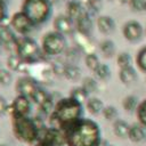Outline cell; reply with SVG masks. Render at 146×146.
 <instances>
[{"mask_svg": "<svg viewBox=\"0 0 146 146\" xmlns=\"http://www.w3.org/2000/svg\"><path fill=\"white\" fill-rule=\"evenodd\" d=\"M64 133L67 146H98L102 140L98 124L89 119L78 120Z\"/></svg>", "mask_w": 146, "mask_h": 146, "instance_id": "obj_1", "label": "cell"}, {"mask_svg": "<svg viewBox=\"0 0 146 146\" xmlns=\"http://www.w3.org/2000/svg\"><path fill=\"white\" fill-rule=\"evenodd\" d=\"M82 104L75 99L67 97L58 100L55 105L54 112L50 115L54 128H58L65 131L70 125L81 119Z\"/></svg>", "mask_w": 146, "mask_h": 146, "instance_id": "obj_2", "label": "cell"}, {"mask_svg": "<svg viewBox=\"0 0 146 146\" xmlns=\"http://www.w3.org/2000/svg\"><path fill=\"white\" fill-rule=\"evenodd\" d=\"M13 117V131L17 139L24 143H33L39 138L41 129L40 117L30 119L29 116H11Z\"/></svg>", "mask_w": 146, "mask_h": 146, "instance_id": "obj_3", "label": "cell"}, {"mask_svg": "<svg viewBox=\"0 0 146 146\" xmlns=\"http://www.w3.org/2000/svg\"><path fill=\"white\" fill-rule=\"evenodd\" d=\"M51 10L49 0H25L22 11L34 23L40 24L44 22Z\"/></svg>", "mask_w": 146, "mask_h": 146, "instance_id": "obj_4", "label": "cell"}, {"mask_svg": "<svg viewBox=\"0 0 146 146\" xmlns=\"http://www.w3.org/2000/svg\"><path fill=\"white\" fill-rule=\"evenodd\" d=\"M16 55L19 58L27 63H34L39 57V46L38 43L27 36L18 38L15 43Z\"/></svg>", "mask_w": 146, "mask_h": 146, "instance_id": "obj_5", "label": "cell"}, {"mask_svg": "<svg viewBox=\"0 0 146 146\" xmlns=\"http://www.w3.org/2000/svg\"><path fill=\"white\" fill-rule=\"evenodd\" d=\"M66 46L64 36L58 32H49L43 35L42 39V49L44 54L49 56L58 55L64 51Z\"/></svg>", "mask_w": 146, "mask_h": 146, "instance_id": "obj_6", "label": "cell"}, {"mask_svg": "<svg viewBox=\"0 0 146 146\" xmlns=\"http://www.w3.org/2000/svg\"><path fill=\"white\" fill-rule=\"evenodd\" d=\"M65 144L66 141L64 131L51 127L44 130V133L39 139L36 146H64Z\"/></svg>", "mask_w": 146, "mask_h": 146, "instance_id": "obj_7", "label": "cell"}, {"mask_svg": "<svg viewBox=\"0 0 146 146\" xmlns=\"http://www.w3.org/2000/svg\"><path fill=\"white\" fill-rule=\"evenodd\" d=\"M10 25L18 33L26 34V33H29L32 30L34 23L23 11H19V13H15L13 15L11 21H10Z\"/></svg>", "mask_w": 146, "mask_h": 146, "instance_id": "obj_8", "label": "cell"}, {"mask_svg": "<svg viewBox=\"0 0 146 146\" xmlns=\"http://www.w3.org/2000/svg\"><path fill=\"white\" fill-rule=\"evenodd\" d=\"M31 111V103L30 99L25 96H17L13 104L10 105V113L11 116H27Z\"/></svg>", "mask_w": 146, "mask_h": 146, "instance_id": "obj_9", "label": "cell"}, {"mask_svg": "<svg viewBox=\"0 0 146 146\" xmlns=\"http://www.w3.org/2000/svg\"><path fill=\"white\" fill-rule=\"evenodd\" d=\"M38 86L35 83V80L24 76L17 80L16 82V91L19 96H25L27 98H31L34 91L36 90Z\"/></svg>", "mask_w": 146, "mask_h": 146, "instance_id": "obj_10", "label": "cell"}, {"mask_svg": "<svg viewBox=\"0 0 146 146\" xmlns=\"http://www.w3.org/2000/svg\"><path fill=\"white\" fill-rule=\"evenodd\" d=\"M54 27L56 32L64 34H71L74 32V21L67 15H58L54 21Z\"/></svg>", "mask_w": 146, "mask_h": 146, "instance_id": "obj_11", "label": "cell"}, {"mask_svg": "<svg viewBox=\"0 0 146 146\" xmlns=\"http://www.w3.org/2000/svg\"><path fill=\"white\" fill-rule=\"evenodd\" d=\"M123 35L127 40L136 42L138 41L143 35V29L141 25L136 21H129L123 26Z\"/></svg>", "mask_w": 146, "mask_h": 146, "instance_id": "obj_12", "label": "cell"}, {"mask_svg": "<svg viewBox=\"0 0 146 146\" xmlns=\"http://www.w3.org/2000/svg\"><path fill=\"white\" fill-rule=\"evenodd\" d=\"M17 38L15 36L14 32L11 31V29L7 25H1L0 26V46L1 47H15Z\"/></svg>", "mask_w": 146, "mask_h": 146, "instance_id": "obj_13", "label": "cell"}, {"mask_svg": "<svg viewBox=\"0 0 146 146\" xmlns=\"http://www.w3.org/2000/svg\"><path fill=\"white\" fill-rule=\"evenodd\" d=\"M76 23V29H78V32L84 34V35H88L90 34L91 30H92V19H91V16L88 14V13H83L79 18L78 21L75 22Z\"/></svg>", "mask_w": 146, "mask_h": 146, "instance_id": "obj_14", "label": "cell"}, {"mask_svg": "<svg viewBox=\"0 0 146 146\" xmlns=\"http://www.w3.org/2000/svg\"><path fill=\"white\" fill-rule=\"evenodd\" d=\"M98 30L104 34H110L115 29V23L112 17L110 16H99L97 19Z\"/></svg>", "mask_w": 146, "mask_h": 146, "instance_id": "obj_15", "label": "cell"}, {"mask_svg": "<svg viewBox=\"0 0 146 146\" xmlns=\"http://www.w3.org/2000/svg\"><path fill=\"white\" fill-rule=\"evenodd\" d=\"M128 137L133 143H140L146 139V131L141 124H132L130 125Z\"/></svg>", "mask_w": 146, "mask_h": 146, "instance_id": "obj_16", "label": "cell"}, {"mask_svg": "<svg viewBox=\"0 0 146 146\" xmlns=\"http://www.w3.org/2000/svg\"><path fill=\"white\" fill-rule=\"evenodd\" d=\"M67 16L73 19V21H78V18L84 13V9H83V6L81 2L76 1V0H71L68 3H67Z\"/></svg>", "mask_w": 146, "mask_h": 146, "instance_id": "obj_17", "label": "cell"}, {"mask_svg": "<svg viewBox=\"0 0 146 146\" xmlns=\"http://www.w3.org/2000/svg\"><path fill=\"white\" fill-rule=\"evenodd\" d=\"M119 78L121 80L122 83L124 84H131L133 82L137 81V73L135 71L133 67H125V68H121L120 73H119Z\"/></svg>", "mask_w": 146, "mask_h": 146, "instance_id": "obj_18", "label": "cell"}, {"mask_svg": "<svg viewBox=\"0 0 146 146\" xmlns=\"http://www.w3.org/2000/svg\"><path fill=\"white\" fill-rule=\"evenodd\" d=\"M129 129H130V125H129L125 121H123V120L117 119V120H115L114 123H113V131H114V133H115L117 137H120V138H125V137H128V135H129Z\"/></svg>", "mask_w": 146, "mask_h": 146, "instance_id": "obj_19", "label": "cell"}, {"mask_svg": "<svg viewBox=\"0 0 146 146\" xmlns=\"http://www.w3.org/2000/svg\"><path fill=\"white\" fill-rule=\"evenodd\" d=\"M87 108L88 111L94 114V115H98L100 113H103L105 106L103 104V102L99 99V98H96V97H91L87 100Z\"/></svg>", "mask_w": 146, "mask_h": 146, "instance_id": "obj_20", "label": "cell"}, {"mask_svg": "<svg viewBox=\"0 0 146 146\" xmlns=\"http://www.w3.org/2000/svg\"><path fill=\"white\" fill-rule=\"evenodd\" d=\"M82 6H83L84 11L91 16L94 14H97L102 9L103 2H102V0H84Z\"/></svg>", "mask_w": 146, "mask_h": 146, "instance_id": "obj_21", "label": "cell"}, {"mask_svg": "<svg viewBox=\"0 0 146 146\" xmlns=\"http://www.w3.org/2000/svg\"><path fill=\"white\" fill-rule=\"evenodd\" d=\"M64 76H65L67 80L76 81V80L80 79V76H81V70H80L76 65H73V64L66 65V66H65V70H64Z\"/></svg>", "mask_w": 146, "mask_h": 146, "instance_id": "obj_22", "label": "cell"}, {"mask_svg": "<svg viewBox=\"0 0 146 146\" xmlns=\"http://www.w3.org/2000/svg\"><path fill=\"white\" fill-rule=\"evenodd\" d=\"M99 49H100L102 54L104 55V57L111 58L115 52V44L112 40H104L100 42Z\"/></svg>", "mask_w": 146, "mask_h": 146, "instance_id": "obj_23", "label": "cell"}, {"mask_svg": "<svg viewBox=\"0 0 146 146\" xmlns=\"http://www.w3.org/2000/svg\"><path fill=\"white\" fill-rule=\"evenodd\" d=\"M88 95H89V94L83 89V87H76V88H74V89L71 90L70 97L82 104L83 102H86V100L89 99V98H88Z\"/></svg>", "mask_w": 146, "mask_h": 146, "instance_id": "obj_24", "label": "cell"}, {"mask_svg": "<svg viewBox=\"0 0 146 146\" xmlns=\"http://www.w3.org/2000/svg\"><path fill=\"white\" fill-rule=\"evenodd\" d=\"M49 95L42 89V88H36V90L34 91V94L32 95V97H31V99L36 104V105H39V107L42 105V104H44L48 99H49Z\"/></svg>", "mask_w": 146, "mask_h": 146, "instance_id": "obj_25", "label": "cell"}, {"mask_svg": "<svg viewBox=\"0 0 146 146\" xmlns=\"http://www.w3.org/2000/svg\"><path fill=\"white\" fill-rule=\"evenodd\" d=\"M122 106H123V108L127 112H133L139 106L137 97H135V96H127L123 99V102H122Z\"/></svg>", "mask_w": 146, "mask_h": 146, "instance_id": "obj_26", "label": "cell"}, {"mask_svg": "<svg viewBox=\"0 0 146 146\" xmlns=\"http://www.w3.org/2000/svg\"><path fill=\"white\" fill-rule=\"evenodd\" d=\"M22 63H23V60L16 54H11L7 58V65H8L9 70H11V71H19V67H21Z\"/></svg>", "mask_w": 146, "mask_h": 146, "instance_id": "obj_27", "label": "cell"}, {"mask_svg": "<svg viewBox=\"0 0 146 146\" xmlns=\"http://www.w3.org/2000/svg\"><path fill=\"white\" fill-rule=\"evenodd\" d=\"M95 75L99 79V80H103V81H106L110 79L111 76V70L110 67L106 65V64H100L98 66V68L95 71Z\"/></svg>", "mask_w": 146, "mask_h": 146, "instance_id": "obj_28", "label": "cell"}, {"mask_svg": "<svg viewBox=\"0 0 146 146\" xmlns=\"http://www.w3.org/2000/svg\"><path fill=\"white\" fill-rule=\"evenodd\" d=\"M86 65L88 66L89 70H91V71L95 72L98 68V66L100 65V63H99L98 57L94 52H90V54H88L86 56Z\"/></svg>", "mask_w": 146, "mask_h": 146, "instance_id": "obj_29", "label": "cell"}, {"mask_svg": "<svg viewBox=\"0 0 146 146\" xmlns=\"http://www.w3.org/2000/svg\"><path fill=\"white\" fill-rule=\"evenodd\" d=\"M137 116H138V120H139V123L146 128V99L143 100L138 108H137Z\"/></svg>", "mask_w": 146, "mask_h": 146, "instance_id": "obj_30", "label": "cell"}, {"mask_svg": "<svg viewBox=\"0 0 146 146\" xmlns=\"http://www.w3.org/2000/svg\"><path fill=\"white\" fill-rule=\"evenodd\" d=\"M117 65L120 66V68H125V67H130L131 66V57L128 52H121L117 56Z\"/></svg>", "mask_w": 146, "mask_h": 146, "instance_id": "obj_31", "label": "cell"}, {"mask_svg": "<svg viewBox=\"0 0 146 146\" xmlns=\"http://www.w3.org/2000/svg\"><path fill=\"white\" fill-rule=\"evenodd\" d=\"M75 41L78 43V46H80L81 48L83 47V50H87V48H90L91 43H90V40H89V36L88 35H84L80 32H78L75 34Z\"/></svg>", "mask_w": 146, "mask_h": 146, "instance_id": "obj_32", "label": "cell"}, {"mask_svg": "<svg viewBox=\"0 0 146 146\" xmlns=\"http://www.w3.org/2000/svg\"><path fill=\"white\" fill-rule=\"evenodd\" d=\"M82 87L88 94H92L96 92L97 90V82L92 78H84L82 82Z\"/></svg>", "mask_w": 146, "mask_h": 146, "instance_id": "obj_33", "label": "cell"}, {"mask_svg": "<svg viewBox=\"0 0 146 146\" xmlns=\"http://www.w3.org/2000/svg\"><path fill=\"white\" fill-rule=\"evenodd\" d=\"M103 115L107 121H115L117 120V110L114 106H105L103 111Z\"/></svg>", "mask_w": 146, "mask_h": 146, "instance_id": "obj_34", "label": "cell"}, {"mask_svg": "<svg viewBox=\"0 0 146 146\" xmlns=\"http://www.w3.org/2000/svg\"><path fill=\"white\" fill-rule=\"evenodd\" d=\"M136 60H137L138 67H139L141 71L146 72V47H144V48H141V49L139 50Z\"/></svg>", "mask_w": 146, "mask_h": 146, "instance_id": "obj_35", "label": "cell"}, {"mask_svg": "<svg viewBox=\"0 0 146 146\" xmlns=\"http://www.w3.org/2000/svg\"><path fill=\"white\" fill-rule=\"evenodd\" d=\"M13 81L11 73L6 68H0V84L2 86H9Z\"/></svg>", "mask_w": 146, "mask_h": 146, "instance_id": "obj_36", "label": "cell"}, {"mask_svg": "<svg viewBox=\"0 0 146 146\" xmlns=\"http://www.w3.org/2000/svg\"><path fill=\"white\" fill-rule=\"evenodd\" d=\"M129 5L133 11L146 10V0H131Z\"/></svg>", "mask_w": 146, "mask_h": 146, "instance_id": "obj_37", "label": "cell"}, {"mask_svg": "<svg viewBox=\"0 0 146 146\" xmlns=\"http://www.w3.org/2000/svg\"><path fill=\"white\" fill-rule=\"evenodd\" d=\"M8 111V104H7V100L3 96L0 95V115L5 114L6 112Z\"/></svg>", "mask_w": 146, "mask_h": 146, "instance_id": "obj_38", "label": "cell"}, {"mask_svg": "<svg viewBox=\"0 0 146 146\" xmlns=\"http://www.w3.org/2000/svg\"><path fill=\"white\" fill-rule=\"evenodd\" d=\"M5 16H6V3L5 1L0 0V22L3 21Z\"/></svg>", "mask_w": 146, "mask_h": 146, "instance_id": "obj_39", "label": "cell"}, {"mask_svg": "<svg viewBox=\"0 0 146 146\" xmlns=\"http://www.w3.org/2000/svg\"><path fill=\"white\" fill-rule=\"evenodd\" d=\"M66 56H67V58L73 59V60H75V59H78V58H79V55H78V52H76V50H75V49H70Z\"/></svg>", "mask_w": 146, "mask_h": 146, "instance_id": "obj_40", "label": "cell"}, {"mask_svg": "<svg viewBox=\"0 0 146 146\" xmlns=\"http://www.w3.org/2000/svg\"><path fill=\"white\" fill-rule=\"evenodd\" d=\"M131 0H121V2H124V3H129Z\"/></svg>", "mask_w": 146, "mask_h": 146, "instance_id": "obj_41", "label": "cell"}, {"mask_svg": "<svg viewBox=\"0 0 146 146\" xmlns=\"http://www.w3.org/2000/svg\"><path fill=\"white\" fill-rule=\"evenodd\" d=\"M2 1H7V0H2Z\"/></svg>", "mask_w": 146, "mask_h": 146, "instance_id": "obj_42", "label": "cell"}, {"mask_svg": "<svg viewBox=\"0 0 146 146\" xmlns=\"http://www.w3.org/2000/svg\"><path fill=\"white\" fill-rule=\"evenodd\" d=\"M0 146H5V145H0Z\"/></svg>", "mask_w": 146, "mask_h": 146, "instance_id": "obj_43", "label": "cell"}, {"mask_svg": "<svg viewBox=\"0 0 146 146\" xmlns=\"http://www.w3.org/2000/svg\"><path fill=\"white\" fill-rule=\"evenodd\" d=\"M108 146H113V145H108Z\"/></svg>", "mask_w": 146, "mask_h": 146, "instance_id": "obj_44", "label": "cell"}, {"mask_svg": "<svg viewBox=\"0 0 146 146\" xmlns=\"http://www.w3.org/2000/svg\"><path fill=\"white\" fill-rule=\"evenodd\" d=\"M108 1H112V0H108Z\"/></svg>", "mask_w": 146, "mask_h": 146, "instance_id": "obj_45", "label": "cell"}, {"mask_svg": "<svg viewBox=\"0 0 146 146\" xmlns=\"http://www.w3.org/2000/svg\"><path fill=\"white\" fill-rule=\"evenodd\" d=\"M0 48H1V46H0Z\"/></svg>", "mask_w": 146, "mask_h": 146, "instance_id": "obj_46", "label": "cell"}]
</instances>
